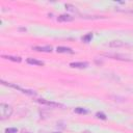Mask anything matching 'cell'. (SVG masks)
Segmentation results:
<instances>
[{
    "mask_svg": "<svg viewBox=\"0 0 133 133\" xmlns=\"http://www.w3.org/2000/svg\"><path fill=\"white\" fill-rule=\"evenodd\" d=\"M13 114V108L10 105L1 103L0 104V119L1 120H6Z\"/></svg>",
    "mask_w": 133,
    "mask_h": 133,
    "instance_id": "cell-1",
    "label": "cell"
},
{
    "mask_svg": "<svg viewBox=\"0 0 133 133\" xmlns=\"http://www.w3.org/2000/svg\"><path fill=\"white\" fill-rule=\"evenodd\" d=\"M38 102H39V103H41V104L50 106V107H52V108H59V107L61 108V107H64V105L60 104V103H57V102H52V101H48V100H44V99H39Z\"/></svg>",
    "mask_w": 133,
    "mask_h": 133,
    "instance_id": "cell-2",
    "label": "cell"
},
{
    "mask_svg": "<svg viewBox=\"0 0 133 133\" xmlns=\"http://www.w3.org/2000/svg\"><path fill=\"white\" fill-rule=\"evenodd\" d=\"M104 56H107L110 57V58H113V59H119V60H126V61H130L129 58H127L126 56H124L122 54H116V53H112V54H104Z\"/></svg>",
    "mask_w": 133,
    "mask_h": 133,
    "instance_id": "cell-3",
    "label": "cell"
},
{
    "mask_svg": "<svg viewBox=\"0 0 133 133\" xmlns=\"http://www.w3.org/2000/svg\"><path fill=\"white\" fill-rule=\"evenodd\" d=\"M57 20L59 22H72L74 20V18L70 15H60L57 18Z\"/></svg>",
    "mask_w": 133,
    "mask_h": 133,
    "instance_id": "cell-4",
    "label": "cell"
},
{
    "mask_svg": "<svg viewBox=\"0 0 133 133\" xmlns=\"http://www.w3.org/2000/svg\"><path fill=\"white\" fill-rule=\"evenodd\" d=\"M88 66L87 63H71L70 64V66H72V68H77V69H84L86 68Z\"/></svg>",
    "mask_w": 133,
    "mask_h": 133,
    "instance_id": "cell-5",
    "label": "cell"
},
{
    "mask_svg": "<svg viewBox=\"0 0 133 133\" xmlns=\"http://www.w3.org/2000/svg\"><path fill=\"white\" fill-rule=\"evenodd\" d=\"M27 64L29 65H33V66H44L45 64L43 63V61L41 60H38V59H35V58H27Z\"/></svg>",
    "mask_w": 133,
    "mask_h": 133,
    "instance_id": "cell-6",
    "label": "cell"
},
{
    "mask_svg": "<svg viewBox=\"0 0 133 133\" xmlns=\"http://www.w3.org/2000/svg\"><path fill=\"white\" fill-rule=\"evenodd\" d=\"M56 51L58 53H73V50L71 48L68 47H63V46H59L56 48Z\"/></svg>",
    "mask_w": 133,
    "mask_h": 133,
    "instance_id": "cell-7",
    "label": "cell"
},
{
    "mask_svg": "<svg viewBox=\"0 0 133 133\" xmlns=\"http://www.w3.org/2000/svg\"><path fill=\"white\" fill-rule=\"evenodd\" d=\"M33 50L35 51H40V52H51L52 51V48L49 46H46V47H33Z\"/></svg>",
    "mask_w": 133,
    "mask_h": 133,
    "instance_id": "cell-8",
    "label": "cell"
},
{
    "mask_svg": "<svg viewBox=\"0 0 133 133\" xmlns=\"http://www.w3.org/2000/svg\"><path fill=\"white\" fill-rule=\"evenodd\" d=\"M125 45H126V44L121 42V41H112V42L109 43V46L112 47V48H120V47H123Z\"/></svg>",
    "mask_w": 133,
    "mask_h": 133,
    "instance_id": "cell-9",
    "label": "cell"
},
{
    "mask_svg": "<svg viewBox=\"0 0 133 133\" xmlns=\"http://www.w3.org/2000/svg\"><path fill=\"white\" fill-rule=\"evenodd\" d=\"M3 58L5 59H8V60H12V61H15V63H21V57H16V56H6V55H3L2 56Z\"/></svg>",
    "mask_w": 133,
    "mask_h": 133,
    "instance_id": "cell-10",
    "label": "cell"
},
{
    "mask_svg": "<svg viewBox=\"0 0 133 133\" xmlns=\"http://www.w3.org/2000/svg\"><path fill=\"white\" fill-rule=\"evenodd\" d=\"M92 38H93V34L92 33H88L86 35H84V37H82V41L85 42V43H88L92 40Z\"/></svg>",
    "mask_w": 133,
    "mask_h": 133,
    "instance_id": "cell-11",
    "label": "cell"
},
{
    "mask_svg": "<svg viewBox=\"0 0 133 133\" xmlns=\"http://www.w3.org/2000/svg\"><path fill=\"white\" fill-rule=\"evenodd\" d=\"M76 113H80V114H85V113H87V110H85V109H83V108H81V107H78V108H75V110H74Z\"/></svg>",
    "mask_w": 133,
    "mask_h": 133,
    "instance_id": "cell-12",
    "label": "cell"
},
{
    "mask_svg": "<svg viewBox=\"0 0 133 133\" xmlns=\"http://www.w3.org/2000/svg\"><path fill=\"white\" fill-rule=\"evenodd\" d=\"M66 10H69V11H71V12L76 11V7L73 6V5H71V4H66Z\"/></svg>",
    "mask_w": 133,
    "mask_h": 133,
    "instance_id": "cell-13",
    "label": "cell"
},
{
    "mask_svg": "<svg viewBox=\"0 0 133 133\" xmlns=\"http://www.w3.org/2000/svg\"><path fill=\"white\" fill-rule=\"evenodd\" d=\"M96 117L98 118V119H101V120H106V116H105L104 113H102V112H97Z\"/></svg>",
    "mask_w": 133,
    "mask_h": 133,
    "instance_id": "cell-14",
    "label": "cell"
},
{
    "mask_svg": "<svg viewBox=\"0 0 133 133\" xmlns=\"http://www.w3.org/2000/svg\"><path fill=\"white\" fill-rule=\"evenodd\" d=\"M17 132H18V130L16 128H7L5 130V133H17Z\"/></svg>",
    "mask_w": 133,
    "mask_h": 133,
    "instance_id": "cell-15",
    "label": "cell"
},
{
    "mask_svg": "<svg viewBox=\"0 0 133 133\" xmlns=\"http://www.w3.org/2000/svg\"><path fill=\"white\" fill-rule=\"evenodd\" d=\"M22 133H30V132H28V131H23Z\"/></svg>",
    "mask_w": 133,
    "mask_h": 133,
    "instance_id": "cell-16",
    "label": "cell"
},
{
    "mask_svg": "<svg viewBox=\"0 0 133 133\" xmlns=\"http://www.w3.org/2000/svg\"><path fill=\"white\" fill-rule=\"evenodd\" d=\"M83 133H91V132H88V131H85V132H83Z\"/></svg>",
    "mask_w": 133,
    "mask_h": 133,
    "instance_id": "cell-17",
    "label": "cell"
},
{
    "mask_svg": "<svg viewBox=\"0 0 133 133\" xmlns=\"http://www.w3.org/2000/svg\"><path fill=\"white\" fill-rule=\"evenodd\" d=\"M54 133H58V132H54Z\"/></svg>",
    "mask_w": 133,
    "mask_h": 133,
    "instance_id": "cell-18",
    "label": "cell"
}]
</instances>
